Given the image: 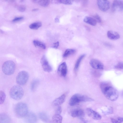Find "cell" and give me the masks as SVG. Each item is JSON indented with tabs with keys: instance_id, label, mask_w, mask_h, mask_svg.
Returning a JSON list of instances; mask_svg holds the SVG:
<instances>
[{
	"instance_id": "cell-37",
	"label": "cell",
	"mask_w": 123,
	"mask_h": 123,
	"mask_svg": "<svg viewBox=\"0 0 123 123\" xmlns=\"http://www.w3.org/2000/svg\"><path fill=\"white\" fill-rule=\"evenodd\" d=\"M38 10V9L35 8V9H32V11H36Z\"/></svg>"
},
{
	"instance_id": "cell-36",
	"label": "cell",
	"mask_w": 123,
	"mask_h": 123,
	"mask_svg": "<svg viewBox=\"0 0 123 123\" xmlns=\"http://www.w3.org/2000/svg\"><path fill=\"white\" fill-rule=\"evenodd\" d=\"M59 43L58 42L54 44L53 47L55 48H57L59 46Z\"/></svg>"
},
{
	"instance_id": "cell-21",
	"label": "cell",
	"mask_w": 123,
	"mask_h": 123,
	"mask_svg": "<svg viewBox=\"0 0 123 123\" xmlns=\"http://www.w3.org/2000/svg\"><path fill=\"white\" fill-rule=\"evenodd\" d=\"M33 1L44 7L48 6L50 3V1L49 0H34Z\"/></svg>"
},
{
	"instance_id": "cell-31",
	"label": "cell",
	"mask_w": 123,
	"mask_h": 123,
	"mask_svg": "<svg viewBox=\"0 0 123 123\" xmlns=\"http://www.w3.org/2000/svg\"><path fill=\"white\" fill-rule=\"evenodd\" d=\"M115 68L117 69H123V63L119 62L115 66Z\"/></svg>"
},
{
	"instance_id": "cell-12",
	"label": "cell",
	"mask_w": 123,
	"mask_h": 123,
	"mask_svg": "<svg viewBox=\"0 0 123 123\" xmlns=\"http://www.w3.org/2000/svg\"><path fill=\"white\" fill-rule=\"evenodd\" d=\"M90 64L91 66L93 68L96 69H102L104 68L103 64L99 60L93 59L91 60Z\"/></svg>"
},
{
	"instance_id": "cell-5",
	"label": "cell",
	"mask_w": 123,
	"mask_h": 123,
	"mask_svg": "<svg viewBox=\"0 0 123 123\" xmlns=\"http://www.w3.org/2000/svg\"><path fill=\"white\" fill-rule=\"evenodd\" d=\"M16 68L14 63L11 61H7L5 62L2 67L3 73L7 75H11L14 73Z\"/></svg>"
},
{
	"instance_id": "cell-20",
	"label": "cell",
	"mask_w": 123,
	"mask_h": 123,
	"mask_svg": "<svg viewBox=\"0 0 123 123\" xmlns=\"http://www.w3.org/2000/svg\"><path fill=\"white\" fill-rule=\"evenodd\" d=\"M39 118L43 121L45 122H48L49 120V117L48 115L44 112H41L38 114Z\"/></svg>"
},
{
	"instance_id": "cell-29",
	"label": "cell",
	"mask_w": 123,
	"mask_h": 123,
	"mask_svg": "<svg viewBox=\"0 0 123 123\" xmlns=\"http://www.w3.org/2000/svg\"><path fill=\"white\" fill-rule=\"evenodd\" d=\"M57 1L59 3L68 5L72 4L73 2V1L72 0H60Z\"/></svg>"
},
{
	"instance_id": "cell-23",
	"label": "cell",
	"mask_w": 123,
	"mask_h": 123,
	"mask_svg": "<svg viewBox=\"0 0 123 123\" xmlns=\"http://www.w3.org/2000/svg\"><path fill=\"white\" fill-rule=\"evenodd\" d=\"M42 24L40 22H37L33 23L31 24L29 26V28L31 29H37L41 26Z\"/></svg>"
},
{
	"instance_id": "cell-24",
	"label": "cell",
	"mask_w": 123,
	"mask_h": 123,
	"mask_svg": "<svg viewBox=\"0 0 123 123\" xmlns=\"http://www.w3.org/2000/svg\"><path fill=\"white\" fill-rule=\"evenodd\" d=\"M39 82V80L37 79H35L32 81L31 84V89L32 91H34L36 89Z\"/></svg>"
},
{
	"instance_id": "cell-25",
	"label": "cell",
	"mask_w": 123,
	"mask_h": 123,
	"mask_svg": "<svg viewBox=\"0 0 123 123\" xmlns=\"http://www.w3.org/2000/svg\"><path fill=\"white\" fill-rule=\"evenodd\" d=\"M75 52V50L72 49H67L65 52L63 56L64 57H67L69 55L74 53Z\"/></svg>"
},
{
	"instance_id": "cell-26",
	"label": "cell",
	"mask_w": 123,
	"mask_h": 123,
	"mask_svg": "<svg viewBox=\"0 0 123 123\" xmlns=\"http://www.w3.org/2000/svg\"><path fill=\"white\" fill-rule=\"evenodd\" d=\"M85 55L83 54L80 55L77 60L75 64L74 69L76 70L78 68L83 58L85 57Z\"/></svg>"
},
{
	"instance_id": "cell-27",
	"label": "cell",
	"mask_w": 123,
	"mask_h": 123,
	"mask_svg": "<svg viewBox=\"0 0 123 123\" xmlns=\"http://www.w3.org/2000/svg\"><path fill=\"white\" fill-rule=\"evenodd\" d=\"M111 119L112 123H121L123 122V117L112 118Z\"/></svg>"
},
{
	"instance_id": "cell-8",
	"label": "cell",
	"mask_w": 123,
	"mask_h": 123,
	"mask_svg": "<svg viewBox=\"0 0 123 123\" xmlns=\"http://www.w3.org/2000/svg\"><path fill=\"white\" fill-rule=\"evenodd\" d=\"M97 3L98 8L102 11L106 12L110 8V3L108 0H98Z\"/></svg>"
},
{
	"instance_id": "cell-32",
	"label": "cell",
	"mask_w": 123,
	"mask_h": 123,
	"mask_svg": "<svg viewBox=\"0 0 123 123\" xmlns=\"http://www.w3.org/2000/svg\"><path fill=\"white\" fill-rule=\"evenodd\" d=\"M94 17V19L96 20L97 22L99 23H101V19L100 17L98 14L95 15Z\"/></svg>"
},
{
	"instance_id": "cell-3",
	"label": "cell",
	"mask_w": 123,
	"mask_h": 123,
	"mask_svg": "<svg viewBox=\"0 0 123 123\" xmlns=\"http://www.w3.org/2000/svg\"><path fill=\"white\" fill-rule=\"evenodd\" d=\"M24 95L23 89L20 86L15 85L11 89L10 92L11 97L13 99L19 100L23 97Z\"/></svg>"
},
{
	"instance_id": "cell-1",
	"label": "cell",
	"mask_w": 123,
	"mask_h": 123,
	"mask_svg": "<svg viewBox=\"0 0 123 123\" xmlns=\"http://www.w3.org/2000/svg\"><path fill=\"white\" fill-rule=\"evenodd\" d=\"M100 87L103 93L108 99L114 101L117 99L118 94L117 91L108 83H102L100 85Z\"/></svg>"
},
{
	"instance_id": "cell-4",
	"label": "cell",
	"mask_w": 123,
	"mask_h": 123,
	"mask_svg": "<svg viewBox=\"0 0 123 123\" xmlns=\"http://www.w3.org/2000/svg\"><path fill=\"white\" fill-rule=\"evenodd\" d=\"M14 110L16 115L19 117H25L28 113V109L27 105L22 102L17 104L15 105Z\"/></svg>"
},
{
	"instance_id": "cell-33",
	"label": "cell",
	"mask_w": 123,
	"mask_h": 123,
	"mask_svg": "<svg viewBox=\"0 0 123 123\" xmlns=\"http://www.w3.org/2000/svg\"><path fill=\"white\" fill-rule=\"evenodd\" d=\"M62 112V108L60 106L57 107L56 110L55 114L60 115Z\"/></svg>"
},
{
	"instance_id": "cell-10",
	"label": "cell",
	"mask_w": 123,
	"mask_h": 123,
	"mask_svg": "<svg viewBox=\"0 0 123 123\" xmlns=\"http://www.w3.org/2000/svg\"><path fill=\"white\" fill-rule=\"evenodd\" d=\"M25 117L24 120L26 123H35L37 121V117L33 112H28Z\"/></svg>"
},
{
	"instance_id": "cell-28",
	"label": "cell",
	"mask_w": 123,
	"mask_h": 123,
	"mask_svg": "<svg viewBox=\"0 0 123 123\" xmlns=\"http://www.w3.org/2000/svg\"><path fill=\"white\" fill-rule=\"evenodd\" d=\"M6 95L5 92L2 91H0V104L3 103L5 100Z\"/></svg>"
},
{
	"instance_id": "cell-6",
	"label": "cell",
	"mask_w": 123,
	"mask_h": 123,
	"mask_svg": "<svg viewBox=\"0 0 123 123\" xmlns=\"http://www.w3.org/2000/svg\"><path fill=\"white\" fill-rule=\"evenodd\" d=\"M29 77V74L27 72L24 71H21L17 76L16 79V83L19 85H24L27 82Z\"/></svg>"
},
{
	"instance_id": "cell-17",
	"label": "cell",
	"mask_w": 123,
	"mask_h": 123,
	"mask_svg": "<svg viewBox=\"0 0 123 123\" xmlns=\"http://www.w3.org/2000/svg\"><path fill=\"white\" fill-rule=\"evenodd\" d=\"M11 120L7 114L2 113L0 114V123H11Z\"/></svg>"
},
{
	"instance_id": "cell-16",
	"label": "cell",
	"mask_w": 123,
	"mask_h": 123,
	"mask_svg": "<svg viewBox=\"0 0 123 123\" xmlns=\"http://www.w3.org/2000/svg\"><path fill=\"white\" fill-rule=\"evenodd\" d=\"M107 35L110 39L112 40H117L120 38V35L117 32L112 31H107Z\"/></svg>"
},
{
	"instance_id": "cell-35",
	"label": "cell",
	"mask_w": 123,
	"mask_h": 123,
	"mask_svg": "<svg viewBox=\"0 0 123 123\" xmlns=\"http://www.w3.org/2000/svg\"><path fill=\"white\" fill-rule=\"evenodd\" d=\"M80 123H91L90 122L86 120L83 118H81L80 120Z\"/></svg>"
},
{
	"instance_id": "cell-15",
	"label": "cell",
	"mask_w": 123,
	"mask_h": 123,
	"mask_svg": "<svg viewBox=\"0 0 123 123\" xmlns=\"http://www.w3.org/2000/svg\"><path fill=\"white\" fill-rule=\"evenodd\" d=\"M65 98V95L63 94L54 100L52 102L53 105L56 107L60 106L64 102Z\"/></svg>"
},
{
	"instance_id": "cell-34",
	"label": "cell",
	"mask_w": 123,
	"mask_h": 123,
	"mask_svg": "<svg viewBox=\"0 0 123 123\" xmlns=\"http://www.w3.org/2000/svg\"><path fill=\"white\" fill-rule=\"evenodd\" d=\"M23 18V17L22 16L16 17L13 19L12 21L14 22H17L22 20Z\"/></svg>"
},
{
	"instance_id": "cell-22",
	"label": "cell",
	"mask_w": 123,
	"mask_h": 123,
	"mask_svg": "<svg viewBox=\"0 0 123 123\" xmlns=\"http://www.w3.org/2000/svg\"><path fill=\"white\" fill-rule=\"evenodd\" d=\"M33 43L35 46L39 47L43 49L46 48L45 44L41 41L37 40H34L33 41Z\"/></svg>"
},
{
	"instance_id": "cell-14",
	"label": "cell",
	"mask_w": 123,
	"mask_h": 123,
	"mask_svg": "<svg viewBox=\"0 0 123 123\" xmlns=\"http://www.w3.org/2000/svg\"><path fill=\"white\" fill-rule=\"evenodd\" d=\"M71 116L73 117H81L83 116L85 113L83 110L80 108H76L71 112Z\"/></svg>"
},
{
	"instance_id": "cell-38",
	"label": "cell",
	"mask_w": 123,
	"mask_h": 123,
	"mask_svg": "<svg viewBox=\"0 0 123 123\" xmlns=\"http://www.w3.org/2000/svg\"><path fill=\"white\" fill-rule=\"evenodd\" d=\"M55 21H56V22H57L58 21V19L57 18H56L55 19Z\"/></svg>"
},
{
	"instance_id": "cell-7",
	"label": "cell",
	"mask_w": 123,
	"mask_h": 123,
	"mask_svg": "<svg viewBox=\"0 0 123 123\" xmlns=\"http://www.w3.org/2000/svg\"><path fill=\"white\" fill-rule=\"evenodd\" d=\"M41 63L43 70L45 72H49L52 70V68L45 55H43L40 60Z\"/></svg>"
},
{
	"instance_id": "cell-40",
	"label": "cell",
	"mask_w": 123,
	"mask_h": 123,
	"mask_svg": "<svg viewBox=\"0 0 123 123\" xmlns=\"http://www.w3.org/2000/svg\"></svg>"
},
{
	"instance_id": "cell-13",
	"label": "cell",
	"mask_w": 123,
	"mask_h": 123,
	"mask_svg": "<svg viewBox=\"0 0 123 123\" xmlns=\"http://www.w3.org/2000/svg\"><path fill=\"white\" fill-rule=\"evenodd\" d=\"M67 72V67L66 63L64 62L61 64L59 66L57 69L58 74L62 77L66 76Z\"/></svg>"
},
{
	"instance_id": "cell-9",
	"label": "cell",
	"mask_w": 123,
	"mask_h": 123,
	"mask_svg": "<svg viewBox=\"0 0 123 123\" xmlns=\"http://www.w3.org/2000/svg\"><path fill=\"white\" fill-rule=\"evenodd\" d=\"M111 8L113 12H120L123 11V1H114L112 4Z\"/></svg>"
},
{
	"instance_id": "cell-19",
	"label": "cell",
	"mask_w": 123,
	"mask_h": 123,
	"mask_svg": "<svg viewBox=\"0 0 123 123\" xmlns=\"http://www.w3.org/2000/svg\"><path fill=\"white\" fill-rule=\"evenodd\" d=\"M62 118L60 114H55L52 118V123H62Z\"/></svg>"
},
{
	"instance_id": "cell-39",
	"label": "cell",
	"mask_w": 123,
	"mask_h": 123,
	"mask_svg": "<svg viewBox=\"0 0 123 123\" xmlns=\"http://www.w3.org/2000/svg\"><path fill=\"white\" fill-rule=\"evenodd\" d=\"M122 95H123V93H122Z\"/></svg>"
},
{
	"instance_id": "cell-11",
	"label": "cell",
	"mask_w": 123,
	"mask_h": 123,
	"mask_svg": "<svg viewBox=\"0 0 123 123\" xmlns=\"http://www.w3.org/2000/svg\"><path fill=\"white\" fill-rule=\"evenodd\" d=\"M86 111L88 115L93 119L96 120L101 119L102 117L101 115L98 113L91 108H87Z\"/></svg>"
},
{
	"instance_id": "cell-18",
	"label": "cell",
	"mask_w": 123,
	"mask_h": 123,
	"mask_svg": "<svg viewBox=\"0 0 123 123\" xmlns=\"http://www.w3.org/2000/svg\"><path fill=\"white\" fill-rule=\"evenodd\" d=\"M84 21L85 22L93 26L96 25L97 22L94 18L88 17H86L84 19Z\"/></svg>"
},
{
	"instance_id": "cell-30",
	"label": "cell",
	"mask_w": 123,
	"mask_h": 123,
	"mask_svg": "<svg viewBox=\"0 0 123 123\" xmlns=\"http://www.w3.org/2000/svg\"><path fill=\"white\" fill-rule=\"evenodd\" d=\"M18 10L19 11L23 12L25 11L26 9V7L23 5H19L17 6Z\"/></svg>"
},
{
	"instance_id": "cell-2",
	"label": "cell",
	"mask_w": 123,
	"mask_h": 123,
	"mask_svg": "<svg viewBox=\"0 0 123 123\" xmlns=\"http://www.w3.org/2000/svg\"><path fill=\"white\" fill-rule=\"evenodd\" d=\"M93 100V99L87 96L76 94L73 95L70 99L69 104L71 106H74L81 102H89Z\"/></svg>"
}]
</instances>
